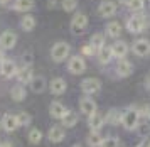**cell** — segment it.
<instances>
[{"instance_id":"23","label":"cell","mask_w":150,"mask_h":147,"mask_svg":"<svg viewBox=\"0 0 150 147\" xmlns=\"http://www.w3.org/2000/svg\"><path fill=\"white\" fill-rule=\"evenodd\" d=\"M89 44H91V47H93V49L96 51V54H98V51L105 46V36L100 34V32L93 34V36H91V39H89Z\"/></svg>"},{"instance_id":"12","label":"cell","mask_w":150,"mask_h":147,"mask_svg":"<svg viewBox=\"0 0 150 147\" xmlns=\"http://www.w3.org/2000/svg\"><path fill=\"white\" fill-rule=\"evenodd\" d=\"M21 123H19V118H17V115H12V113H5L4 115V118H2V127L5 128L7 132H14L17 130Z\"/></svg>"},{"instance_id":"25","label":"cell","mask_w":150,"mask_h":147,"mask_svg":"<svg viewBox=\"0 0 150 147\" xmlns=\"http://www.w3.org/2000/svg\"><path fill=\"white\" fill-rule=\"evenodd\" d=\"M10 96H12V100L14 101H22L24 98H25V88L21 85H15L12 90H10Z\"/></svg>"},{"instance_id":"37","label":"cell","mask_w":150,"mask_h":147,"mask_svg":"<svg viewBox=\"0 0 150 147\" xmlns=\"http://www.w3.org/2000/svg\"><path fill=\"white\" fill-rule=\"evenodd\" d=\"M137 147H150V139H145V141H142Z\"/></svg>"},{"instance_id":"30","label":"cell","mask_w":150,"mask_h":147,"mask_svg":"<svg viewBox=\"0 0 150 147\" xmlns=\"http://www.w3.org/2000/svg\"><path fill=\"white\" fill-rule=\"evenodd\" d=\"M41 141H42V132L39 128H32L29 132V142L30 144H39Z\"/></svg>"},{"instance_id":"38","label":"cell","mask_w":150,"mask_h":147,"mask_svg":"<svg viewBox=\"0 0 150 147\" xmlns=\"http://www.w3.org/2000/svg\"><path fill=\"white\" fill-rule=\"evenodd\" d=\"M145 86H147V90H150V74L147 76V80H145Z\"/></svg>"},{"instance_id":"39","label":"cell","mask_w":150,"mask_h":147,"mask_svg":"<svg viewBox=\"0 0 150 147\" xmlns=\"http://www.w3.org/2000/svg\"><path fill=\"white\" fill-rule=\"evenodd\" d=\"M47 5L54 9V7H56V0H49V2H47Z\"/></svg>"},{"instance_id":"32","label":"cell","mask_w":150,"mask_h":147,"mask_svg":"<svg viewBox=\"0 0 150 147\" xmlns=\"http://www.w3.org/2000/svg\"><path fill=\"white\" fill-rule=\"evenodd\" d=\"M101 147H120V141L116 137H108V139H103Z\"/></svg>"},{"instance_id":"19","label":"cell","mask_w":150,"mask_h":147,"mask_svg":"<svg viewBox=\"0 0 150 147\" xmlns=\"http://www.w3.org/2000/svg\"><path fill=\"white\" fill-rule=\"evenodd\" d=\"M51 93L52 95H62L64 91H66V88H68V85H66V81L62 80V78H54V80L51 81Z\"/></svg>"},{"instance_id":"34","label":"cell","mask_w":150,"mask_h":147,"mask_svg":"<svg viewBox=\"0 0 150 147\" xmlns=\"http://www.w3.org/2000/svg\"><path fill=\"white\" fill-rule=\"evenodd\" d=\"M17 118H19V123H21V125H29V123L32 122L30 115L25 113V112H21V113L17 115Z\"/></svg>"},{"instance_id":"1","label":"cell","mask_w":150,"mask_h":147,"mask_svg":"<svg viewBox=\"0 0 150 147\" xmlns=\"http://www.w3.org/2000/svg\"><path fill=\"white\" fill-rule=\"evenodd\" d=\"M138 123H140V113H138V110L135 108H128L127 112H123L122 115V125L127 130H133V128L138 127Z\"/></svg>"},{"instance_id":"5","label":"cell","mask_w":150,"mask_h":147,"mask_svg":"<svg viewBox=\"0 0 150 147\" xmlns=\"http://www.w3.org/2000/svg\"><path fill=\"white\" fill-rule=\"evenodd\" d=\"M81 90L86 95H95L101 90V81L98 78H86L81 81Z\"/></svg>"},{"instance_id":"21","label":"cell","mask_w":150,"mask_h":147,"mask_svg":"<svg viewBox=\"0 0 150 147\" xmlns=\"http://www.w3.org/2000/svg\"><path fill=\"white\" fill-rule=\"evenodd\" d=\"M89 147H101L103 144V137L101 134L98 132V130H91V134L88 135V139H86Z\"/></svg>"},{"instance_id":"29","label":"cell","mask_w":150,"mask_h":147,"mask_svg":"<svg viewBox=\"0 0 150 147\" xmlns=\"http://www.w3.org/2000/svg\"><path fill=\"white\" fill-rule=\"evenodd\" d=\"M106 34H108L110 37H118V36L122 34V26H120V22H110L108 26H106Z\"/></svg>"},{"instance_id":"22","label":"cell","mask_w":150,"mask_h":147,"mask_svg":"<svg viewBox=\"0 0 150 147\" xmlns=\"http://www.w3.org/2000/svg\"><path fill=\"white\" fill-rule=\"evenodd\" d=\"M98 58H100V63L101 64H108L111 58H113V51H111V47L108 46H103L100 51H98Z\"/></svg>"},{"instance_id":"3","label":"cell","mask_w":150,"mask_h":147,"mask_svg":"<svg viewBox=\"0 0 150 147\" xmlns=\"http://www.w3.org/2000/svg\"><path fill=\"white\" fill-rule=\"evenodd\" d=\"M86 26H88V17L84 14H76L71 20V32L76 36H81L86 31Z\"/></svg>"},{"instance_id":"2","label":"cell","mask_w":150,"mask_h":147,"mask_svg":"<svg viewBox=\"0 0 150 147\" xmlns=\"http://www.w3.org/2000/svg\"><path fill=\"white\" fill-rule=\"evenodd\" d=\"M69 53H71L69 44L59 41V42H56L54 46H52V49H51V58H52L56 63H61V61H64L69 56Z\"/></svg>"},{"instance_id":"28","label":"cell","mask_w":150,"mask_h":147,"mask_svg":"<svg viewBox=\"0 0 150 147\" xmlns=\"http://www.w3.org/2000/svg\"><path fill=\"white\" fill-rule=\"evenodd\" d=\"M21 26H22V29H24L25 32H30V31L35 27V19L32 17V15H24V17L21 19Z\"/></svg>"},{"instance_id":"27","label":"cell","mask_w":150,"mask_h":147,"mask_svg":"<svg viewBox=\"0 0 150 147\" xmlns=\"http://www.w3.org/2000/svg\"><path fill=\"white\" fill-rule=\"evenodd\" d=\"M14 9L19 12H29L30 9H34V0H15Z\"/></svg>"},{"instance_id":"11","label":"cell","mask_w":150,"mask_h":147,"mask_svg":"<svg viewBox=\"0 0 150 147\" xmlns=\"http://www.w3.org/2000/svg\"><path fill=\"white\" fill-rule=\"evenodd\" d=\"M132 73H133V64H132L128 59H125V58L118 59V64H116V74L122 76V78H127V76H130Z\"/></svg>"},{"instance_id":"13","label":"cell","mask_w":150,"mask_h":147,"mask_svg":"<svg viewBox=\"0 0 150 147\" xmlns=\"http://www.w3.org/2000/svg\"><path fill=\"white\" fill-rule=\"evenodd\" d=\"M79 108H81V112L84 115H93L96 112V103L93 98H89V96H84V98H81L79 100Z\"/></svg>"},{"instance_id":"43","label":"cell","mask_w":150,"mask_h":147,"mask_svg":"<svg viewBox=\"0 0 150 147\" xmlns=\"http://www.w3.org/2000/svg\"><path fill=\"white\" fill-rule=\"evenodd\" d=\"M4 59H5V58H4V51H0V63H2Z\"/></svg>"},{"instance_id":"20","label":"cell","mask_w":150,"mask_h":147,"mask_svg":"<svg viewBox=\"0 0 150 147\" xmlns=\"http://www.w3.org/2000/svg\"><path fill=\"white\" fill-rule=\"evenodd\" d=\"M61 120H62V127H66V128L74 127L76 123H78V113H76V112L68 110V112H66V115L62 117Z\"/></svg>"},{"instance_id":"26","label":"cell","mask_w":150,"mask_h":147,"mask_svg":"<svg viewBox=\"0 0 150 147\" xmlns=\"http://www.w3.org/2000/svg\"><path fill=\"white\" fill-rule=\"evenodd\" d=\"M30 85V90L34 91V93H42L44 90H46V80L44 78H32V81L29 83Z\"/></svg>"},{"instance_id":"33","label":"cell","mask_w":150,"mask_h":147,"mask_svg":"<svg viewBox=\"0 0 150 147\" xmlns=\"http://www.w3.org/2000/svg\"><path fill=\"white\" fill-rule=\"evenodd\" d=\"M143 5H145V0H132L128 7L132 10H135V12H140L143 9Z\"/></svg>"},{"instance_id":"42","label":"cell","mask_w":150,"mask_h":147,"mask_svg":"<svg viewBox=\"0 0 150 147\" xmlns=\"http://www.w3.org/2000/svg\"><path fill=\"white\" fill-rule=\"evenodd\" d=\"M10 0H0V5H7Z\"/></svg>"},{"instance_id":"15","label":"cell","mask_w":150,"mask_h":147,"mask_svg":"<svg viewBox=\"0 0 150 147\" xmlns=\"http://www.w3.org/2000/svg\"><path fill=\"white\" fill-rule=\"evenodd\" d=\"M111 51H113V56H115V58L122 59V58H125L127 53H128V44H127L125 41H116L115 44L111 46Z\"/></svg>"},{"instance_id":"45","label":"cell","mask_w":150,"mask_h":147,"mask_svg":"<svg viewBox=\"0 0 150 147\" xmlns=\"http://www.w3.org/2000/svg\"><path fill=\"white\" fill-rule=\"evenodd\" d=\"M0 147H2V142H0Z\"/></svg>"},{"instance_id":"18","label":"cell","mask_w":150,"mask_h":147,"mask_svg":"<svg viewBox=\"0 0 150 147\" xmlns=\"http://www.w3.org/2000/svg\"><path fill=\"white\" fill-rule=\"evenodd\" d=\"M17 80L21 81V83H30L32 81V68L30 66H22V68H19L17 69Z\"/></svg>"},{"instance_id":"7","label":"cell","mask_w":150,"mask_h":147,"mask_svg":"<svg viewBox=\"0 0 150 147\" xmlns=\"http://www.w3.org/2000/svg\"><path fill=\"white\" fill-rule=\"evenodd\" d=\"M17 44V34L12 31H5L0 34V47L2 49H12Z\"/></svg>"},{"instance_id":"10","label":"cell","mask_w":150,"mask_h":147,"mask_svg":"<svg viewBox=\"0 0 150 147\" xmlns=\"http://www.w3.org/2000/svg\"><path fill=\"white\" fill-rule=\"evenodd\" d=\"M98 14H100L101 17H113L116 14V4L111 2V0H105V2H101L100 7H98Z\"/></svg>"},{"instance_id":"16","label":"cell","mask_w":150,"mask_h":147,"mask_svg":"<svg viewBox=\"0 0 150 147\" xmlns=\"http://www.w3.org/2000/svg\"><path fill=\"white\" fill-rule=\"evenodd\" d=\"M49 112H51V115H52L54 118H59V120H61L62 117L66 115L68 108L64 107L61 101H52V103H51V107H49Z\"/></svg>"},{"instance_id":"8","label":"cell","mask_w":150,"mask_h":147,"mask_svg":"<svg viewBox=\"0 0 150 147\" xmlns=\"http://www.w3.org/2000/svg\"><path fill=\"white\" fill-rule=\"evenodd\" d=\"M132 51H133L137 56H140V58L149 56V54H150V41H147V39L135 41V42H133V46H132Z\"/></svg>"},{"instance_id":"17","label":"cell","mask_w":150,"mask_h":147,"mask_svg":"<svg viewBox=\"0 0 150 147\" xmlns=\"http://www.w3.org/2000/svg\"><path fill=\"white\" fill-rule=\"evenodd\" d=\"M103 123H105V117L101 113H98V112H95L93 115L88 117V125L91 130H100L103 127Z\"/></svg>"},{"instance_id":"35","label":"cell","mask_w":150,"mask_h":147,"mask_svg":"<svg viewBox=\"0 0 150 147\" xmlns=\"http://www.w3.org/2000/svg\"><path fill=\"white\" fill-rule=\"evenodd\" d=\"M83 54H84V56H93V54H96V51L91 47V44H88V46L83 47Z\"/></svg>"},{"instance_id":"14","label":"cell","mask_w":150,"mask_h":147,"mask_svg":"<svg viewBox=\"0 0 150 147\" xmlns=\"http://www.w3.org/2000/svg\"><path fill=\"white\" fill-rule=\"evenodd\" d=\"M47 137L51 142H62L64 141V137H66V132H64V127H59V125H56V127H51L47 132Z\"/></svg>"},{"instance_id":"44","label":"cell","mask_w":150,"mask_h":147,"mask_svg":"<svg viewBox=\"0 0 150 147\" xmlns=\"http://www.w3.org/2000/svg\"><path fill=\"white\" fill-rule=\"evenodd\" d=\"M73 147H81V146H79V144H76V146H73Z\"/></svg>"},{"instance_id":"6","label":"cell","mask_w":150,"mask_h":147,"mask_svg":"<svg viewBox=\"0 0 150 147\" xmlns=\"http://www.w3.org/2000/svg\"><path fill=\"white\" fill-rule=\"evenodd\" d=\"M68 69H69V73H73V74L84 73V69H86V61H84V58H81V56H73L68 63Z\"/></svg>"},{"instance_id":"24","label":"cell","mask_w":150,"mask_h":147,"mask_svg":"<svg viewBox=\"0 0 150 147\" xmlns=\"http://www.w3.org/2000/svg\"><path fill=\"white\" fill-rule=\"evenodd\" d=\"M122 115L123 113H120V110L111 108L108 113H106V118L105 120L108 122V123H111V125H118V123H122Z\"/></svg>"},{"instance_id":"41","label":"cell","mask_w":150,"mask_h":147,"mask_svg":"<svg viewBox=\"0 0 150 147\" xmlns=\"http://www.w3.org/2000/svg\"><path fill=\"white\" fill-rule=\"evenodd\" d=\"M2 147H12V144L10 142H2Z\"/></svg>"},{"instance_id":"4","label":"cell","mask_w":150,"mask_h":147,"mask_svg":"<svg viewBox=\"0 0 150 147\" xmlns=\"http://www.w3.org/2000/svg\"><path fill=\"white\" fill-rule=\"evenodd\" d=\"M127 27H128L130 32L133 34H138L142 32L143 29L147 27V19H145V15H133V17H130L128 22H127Z\"/></svg>"},{"instance_id":"31","label":"cell","mask_w":150,"mask_h":147,"mask_svg":"<svg viewBox=\"0 0 150 147\" xmlns=\"http://www.w3.org/2000/svg\"><path fill=\"white\" fill-rule=\"evenodd\" d=\"M78 7V0H62V9L66 12H73Z\"/></svg>"},{"instance_id":"9","label":"cell","mask_w":150,"mask_h":147,"mask_svg":"<svg viewBox=\"0 0 150 147\" xmlns=\"http://www.w3.org/2000/svg\"><path fill=\"white\" fill-rule=\"evenodd\" d=\"M17 64H15L12 59H4L2 63H0V73H2V76H5V78H12V76H15L17 74Z\"/></svg>"},{"instance_id":"40","label":"cell","mask_w":150,"mask_h":147,"mask_svg":"<svg viewBox=\"0 0 150 147\" xmlns=\"http://www.w3.org/2000/svg\"><path fill=\"white\" fill-rule=\"evenodd\" d=\"M130 2L132 0H120V4H123V5H130Z\"/></svg>"},{"instance_id":"36","label":"cell","mask_w":150,"mask_h":147,"mask_svg":"<svg viewBox=\"0 0 150 147\" xmlns=\"http://www.w3.org/2000/svg\"><path fill=\"white\" fill-rule=\"evenodd\" d=\"M22 61H24V66H30V64H32V61H34V58H32V54H25Z\"/></svg>"}]
</instances>
